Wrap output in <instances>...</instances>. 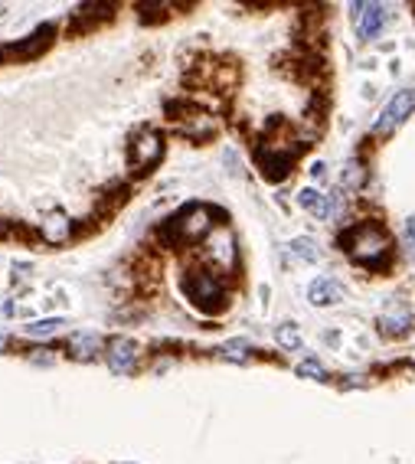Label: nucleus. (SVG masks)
I'll list each match as a JSON object with an SVG mask.
<instances>
[{
  "label": "nucleus",
  "mask_w": 415,
  "mask_h": 464,
  "mask_svg": "<svg viewBox=\"0 0 415 464\" xmlns=\"http://www.w3.org/2000/svg\"><path fill=\"white\" fill-rule=\"evenodd\" d=\"M0 59H4V46H0Z\"/></svg>",
  "instance_id": "obj_24"
},
{
  "label": "nucleus",
  "mask_w": 415,
  "mask_h": 464,
  "mask_svg": "<svg viewBox=\"0 0 415 464\" xmlns=\"http://www.w3.org/2000/svg\"><path fill=\"white\" fill-rule=\"evenodd\" d=\"M259 163H261V173L269 180H281V177H288V171H291V157L288 154H265L259 157Z\"/></svg>",
  "instance_id": "obj_12"
},
{
  "label": "nucleus",
  "mask_w": 415,
  "mask_h": 464,
  "mask_svg": "<svg viewBox=\"0 0 415 464\" xmlns=\"http://www.w3.org/2000/svg\"><path fill=\"white\" fill-rule=\"evenodd\" d=\"M30 360H33V363H53V360H56V356H53V350H30Z\"/></svg>",
  "instance_id": "obj_21"
},
{
  "label": "nucleus",
  "mask_w": 415,
  "mask_h": 464,
  "mask_svg": "<svg viewBox=\"0 0 415 464\" xmlns=\"http://www.w3.org/2000/svg\"><path fill=\"white\" fill-rule=\"evenodd\" d=\"M354 20H356V33H360L363 39H376L379 33H383L386 20H389V14H386L383 4H354Z\"/></svg>",
  "instance_id": "obj_6"
},
{
  "label": "nucleus",
  "mask_w": 415,
  "mask_h": 464,
  "mask_svg": "<svg viewBox=\"0 0 415 464\" xmlns=\"http://www.w3.org/2000/svg\"><path fill=\"white\" fill-rule=\"evenodd\" d=\"M298 203L304 209H308V213H314V216H331V200H327V196L324 193H317V190H301L298 193Z\"/></svg>",
  "instance_id": "obj_14"
},
{
  "label": "nucleus",
  "mask_w": 415,
  "mask_h": 464,
  "mask_svg": "<svg viewBox=\"0 0 415 464\" xmlns=\"http://www.w3.org/2000/svg\"><path fill=\"white\" fill-rule=\"evenodd\" d=\"M288 252H291L294 258H301V262H317V258H321V248H317V242L308 239V236H301V239H291Z\"/></svg>",
  "instance_id": "obj_15"
},
{
  "label": "nucleus",
  "mask_w": 415,
  "mask_h": 464,
  "mask_svg": "<svg viewBox=\"0 0 415 464\" xmlns=\"http://www.w3.org/2000/svg\"><path fill=\"white\" fill-rule=\"evenodd\" d=\"M406 232H409V239L415 242V219H409V226H406Z\"/></svg>",
  "instance_id": "obj_22"
},
{
  "label": "nucleus",
  "mask_w": 415,
  "mask_h": 464,
  "mask_svg": "<svg viewBox=\"0 0 415 464\" xmlns=\"http://www.w3.org/2000/svg\"><path fill=\"white\" fill-rule=\"evenodd\" d=\"M170 226H174V232H177L184 242H193V239H200V236H206L213 223H209L206 206H186L184 213H177V216L170 219Z\"/></svg>",
  "instance_id": "obj_4"
},
{
  "label": "nucleus",
  "mask_w": 415,
  "mask_h": 464,
  "mask_svg": "<svg viewBox=\"0 0 415 464\" xmlns=\"http://www.w3.org/2000/svg\"><path fill=\"white\" fill-rule=\"evenodd\" d=\"M72 232V219L62 213V209H53V213H46V219H43V239L49 242V246H59V242L69 239Z\"/></svg>",
  "instance_id": "obj_10"
},
{
  "label": "nucleus",
  "mask_w": 415,
  "mask_h": 464,
  "mask_svg": "<svg viewBox=\"0 0 415 464\" xmlns=\"http://www.w3.org/2000/svg\"><path fill=\"white\" fill-rule=\"evenodd\" d=\"M363 177H366V173H363V163L360 161H350V163H346L344 180H340V183H344L346 190H356V186L363 183Z\"/></svg>",
  "instance_id": "obj_18"
},
{
  "label": "nucleus",
  "mask_w": 415,
  "mask_h": 464,
  "mask_svg": "<svg viewBox=\"0 0 415 464\" xmlns=\"http://www.w3.org/2000/svg\"><path fill=\"white\" fill-rule=\"evenodd\" d=\"M298 376H311V379H317V383H327V370H324L317 360H304V363H298Z\"/></svg>",
  "instance_id": "obj_19"
},
{
  "label": "nucleus",
  "mask_w": 415,
  "mask_h": 464,
  "mask_svg": "<svg viewBox=\"0 0 415 464\" xmlns=\"http://www.w3.org/2000/svg\"><path fill=\"white\" fill-rule=\"evenodd\" d=\"M379 331L386 337H406L412 331V311L406 304H389V308L379 314Z\"/></svg>",
  "instance_id": "obj_8"
},
{
  "label": "nucleus",
  "mask_w": 415,
  "mask_h": 464,
  "mask_svg": "<svg viewBox=\"0 0 415 464\" xmlns=\"http://www.w3.org/2000/svg\"><path fill=\"white\" fill-rule=\"evenodd\" d=\"M59 327H62L59 318H46V321H33V324L26 327V333H30V337H53Z\"/></svg>",
  "instance_id": "obj_17"
},
{
  "label": "nucleus",
  "mask_w": 415,
  "mask_h": 464,
  "mask_svg": "<svg viewBox=\"0 0 415 464\" xmlns=\"http://www.w3.org/2000/svg\"><path fill=\"white\" fill-rule=\"evenodd\" d=\"M49 39H53V26H39V30H33L30 36H26V43H16L14 56H20V59H30V56H36L39 49L49 46Z\"/></svg>",
  "instance_id": "obj_11"
},
{
  "label": "nucleus",
  "mask_w": 415,
  "mask_h": 464,
  "mask_svg": "<svg viewBox=\"0 0 415 464\" xmlns=\"http://www.w3.org/2000/svg\"><path fill=\"white\" fill-rule=\"evenodd\" d=\"M412 109H415V89H409V92H396V99H389V105L383 109V115L376 118V134L396 131V128L412 115Z\"/></svg>",
  "instance_id": "obj_5"
},
{
  "label": "nucleus",
  "mask_w": 415,
  "mask_h": 464,
  "mask_svg": "<svg viewBox=\"0 0 415 464\" xmlns=\"http://www.w3.org/2000/svg\"><path fill=\"white\" fill-rule=\"evenodd\" d=\"M0 350H7V333H0Z\"/></svg>",
  "instance_id": "obj_23"
},
{
  "label": "nucleus",
  "mask_w": 415,
  "mask_h": 464,
  "mask_svg": "<svg viewBox=\"0 0 415 464\" xmlns=\"http://www.w3.org/2000/svg\"><path fill=\"white\" fill-rule=\"evenodd\" d=\"M346 246H350V256L360 258V262H376L386 252V232L379 226H356V229L346 232Z\"/></svg>",
  "instance_id": "obj_2"
},
{
  "label": "nucleus",
  "mask_w": 415,
  "mask_h": 464,
  "mask_svg": "<svg viewBox=\"0 0 415 464\" xmlns=\"http://www.w3.org/2000/svg\"><path fill=\"white\" fill-rule=\"evenodd\" d=\"M99 347H101V341L95 337V333H72L69 337V350H72V356L76 360H92L95 353H99Z\"/></svg>",
  "instance_id": "obj_13"
},
{
  "label": "nucleus",
  "mask_w": 415,
  "mask_h": 464,
  "mask_svg": "<svg viewBox=\"0 0 415 464\" xmlns=\"http://www.w3.org/2000/svg\"><path fill=\"white\" fill-rule=\"evenodd\" d=\"M308 301L314 304V308H331V304H340V301H344V285H340V281H334V278L311 281Z\"/></svg>",
  "instance_id": "obj_9"
},
{
  "label": "nucleus",
  "mask_w": 415,
  "mask_h": 464,
  "mask_svg": "<svg viewBox=\"0 0 415 464\" xmlns=\"http://www.w3.org/2000/svg\"><path fill=\"white\" fill-rule=\"evenodd\" d=\"M275 341L281 343L285 350H298L301 347V333H298V327H294V324H281L275 331Z\"/></svg>",
  "instance_id": "obj_16"
},
{
  "label": "nucleus",
  "mask_w": 415,
  "mask_h": 464,
  "mask_svg": "<svg viewBox=\"0 0 415 464\" xmlns=\"http://www.w3.org/2000/svg\"><path fill=\"white\" fill-rule=\"evenodd\" d=\"M105 360H108V366H111V373H131L134 363H138V347H134V341H128V337H115V341H108V347H105Z\"/></svg>",
  "instance_id": "obj_7"
},
{
  "label": "nucleus",
  "mask_w": 415,
  "mask_h": 464,
  "mask_svg": "<svg viewBox=\"0 0 415 464\" xmlns=\"http://www.w3.org/2000/svg\"><path fill=\"white\" fill-rule=\"evenodd\" d=\"M164 157V138L157 131H141L131 144V167L138 173H144L147 167H154Z\"/></svg>",
  "instance_id": "obj_3"
},
{
  "label": "nucleus",
  "mask_w": 415,
  "mask_h": 464,
  "mask_svg": "<svg viewBox=\"0 0 415 464\" xmlns=\"http://www.w3.org/2000/svg\"><path fill=\"white\" fill-rule=\"evenodd\" d=\"M184 291H186V298L203 311L223 308V285H219V278L209 275V271H190L184 278Z\"/></svg>",
  "instance_id": "obj_1"
},
{
  "label": "nucleus",
  "mask_w": 415,
  "mask_h": 464,
  "mask_svg": "<svg viewBox=\"0 0 415 464\" xmlns=\"http://www.w3.org/2000/svg\"><path fill=\"white\" fill-rule=\"evenodd\" d=\"M219 356H226V360H246V356H249V343L246 341H229L223 350H219Z\"/></svg>",
  "instance_id": "obj_20"
}]
</instances>
